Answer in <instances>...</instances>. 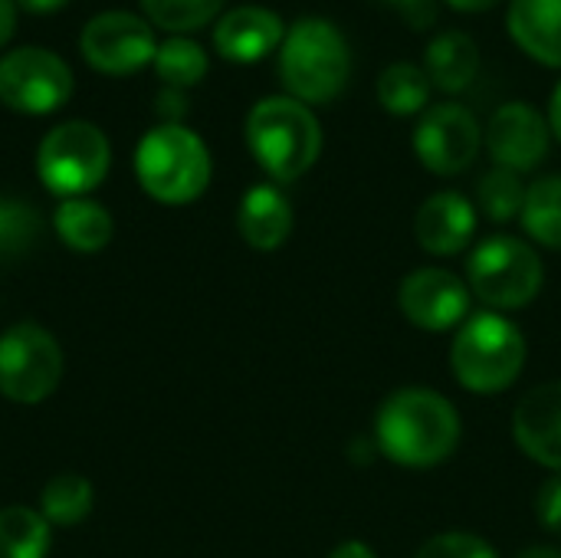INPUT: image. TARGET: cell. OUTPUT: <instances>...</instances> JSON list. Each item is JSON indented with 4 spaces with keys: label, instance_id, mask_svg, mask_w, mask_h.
Here are the masks:
<instances>
[{
    "label": "cell",
    "instance_id": "cell-1",
    "mask_svg": "<svg viewBox=\"0 0 561 558\" xmlns=\"http://www.w3.org/2000/svg\"><path fill=\"white\" fill-rule=\"evenodd\" d=\"M463 421L450 398L408 385L391 391L375 414V451L408 470H431L460 447Z\"/></svg>",
    "mask_w": 561,
    "mask_h": 558
},
{
    "label": "cell",
    "instance_id": "cell-2",
    "mask_svg": "<svg viewBox=\"0 0 561 558\" xmlns=\"http://www.w3.org/2000/svg\"><path fill=\"white\" fill-rule=\"evenodd\" d=\"M279 79L302 105L335 102L352 79V49L329 16H299L279 46Z\"/></svg>",
    "mask_w": 561,
    "mask_h": 558
},
{
    "label": "cell",
    "instance_id": "cell-3",
    "mask_svg": "<svg viewBox=\"0 0 561 558\" xmlns=\"http://www.w3.org/2000/svg\"><path fill=\"white\" fill-rule=\"evenodd\" d=\"M253 161L273 178V184H293L309 174L322 155V125L316 112L293 95L260 99L243 125Z\"/></svg>",
    "mask_w": 561,
    "mask_h": 558
},
{
    "label": "cell",
    "instance_id": "cell-4",
    "mask_svg": "<svg viewBox=\"0 0 561 558\" xmlns=\"http://www.w3.org/2000/svg\"><path fill=\"white\" fill-rule=\"evenodd\" d=\"M529 358L523 329L503 316L480 309L473 312L450 342L454 382L470 395H503L510 391Z\"/></svg>",
    "mask_w": 561,
    "mask_h": 558
},
{
    "label": "cell",
    "instance_id": "cell-5",
    "mask_svg": "<svg viewBox=\"0 0 561 558\" xmlns=\"http://www.w3.org/2000/svg\"><path fill=\"white\" fill-rule=\"evenodd\" d=\"M135 174L148 197L168 207L197 201L214 174L210 151L187 125H154L135 151Z\"/></svg>",
    "mask_w": 561,
    "mask_h": 558
},
{
    "label": "cell",
    "instance_id": "cell-6",
    "mask_svg": "<svg viewBox=\"0 0 561 558\" xmlns=\"http://www.w3.org/2000/svg\"><path fill=\"white\" fill-rule=\"evenodd\" d=\"M467 286L490 312H516L539 299L546 266L529 240L493 234L483 237L467 260Z\"/></svg>",
    "mask_w": 561,
    "mask_h": 558
},
{
    "label": "cell",
    "instance_id": "cell-7",
    "mask_svg": "<svg viewBox=\"0 0 561 558\" xmlns=\"http://www.w3.org/2000/svg\"><path fill=\"white\" fill-rule=\"evenodd\" d=\"M112 168V145L92 122H62L49 128L36 151V174L56 197H85Z\"/></svg>",
    "mask_w": 561,
    "mask_h": 558
},
{
    "label": "cell",
    "instance_id": "cell-8",
    "mask_svg": "<svg viewBox=\"0 0 561 558\" xmlns=\"http://www.w3.org/2000/svg\"><path fill=\"white\" fill-rule=\"evenodd\" d=\"M62 378V349L56 335L30 319L0 335V395L13 405H43Z\"/></svg>",
    "mask_w": 561,
    "mask_h": 558
},
{
    "label": "cell",
    "instance_id": "cell-9",
    "mask_svg": "<svg viewBox=\"0 0 561 558\" xmlns=\"http://www.w3.org/2000/svg\"><path fill=\"white\" fill-rule=\"evenodd\" d=\"M72 95V69L49 49L20 46L0 59V102L23 115H49Z\"/></svg>",
    "mask_w": 561,
    "mask_h": 558
},
{
    "label": "cell",
    "instance_id": "cell-10",
    "mask_svg": "<svg viewBox=\"0 0 561 558\" xmlns=\"http://www.w3.org/2000/svg\"><path fill=\"white\" fill-rule=\"evenodd\" d=\"M411 141H414L417 161L431 174L457 178L477 161V155L483 148V125L467 105L437 102L417 118Z\"/></svg>",
    "mask_w": 561,
    "mask_h": 558
},
{
    "label": "cell",
    "instance_id": "cell-11",
    "mask_svg": "<svg viewBox=\"0 0 561 558\" xmlns=\"http://www.w3.org/2000/svg\"><path fill=\"white\" fill-rule=\"evenodd\" d=\"M82 56L102 76H131L154 62L158 39L148 20L128 10H105L82 26Z\"/></svg>",
    "mask_w": 561,
    "mask_h": 558
},
{
    "label": "cell",
    "instance_id": "cell-12",
    "mask_svg": "<svg viewBox=\"0 0 561 558\" xmlns=\"http://www.w3.org/2000/svg\"><path fill=\"white\" fill-rule=\"evenodd\" d=\"M470 303L467 280L444 266H417L398 286V309L421 332H457L470 319Z\"/></svg>",
    "mask_w": 561,
    "mask_h": 558
},
{
    "label": "cell",
    "instance_id": "cell-13",
    "mask_svg": "<svg viewBox=\"0 0 561 558\" xmlns=\"http://www.w3.org/2000/svg\"><path fill=\"white\" fill-rule=\"evenodd\" d=\"M483 145L496 168L526 174L536 171L552 148L549 118L529 102H506L500 105L483 132Z\"/></svg>",
    "mask_w": 561,
    "mask_h": 558
},
{
    "label": "cell",
    "instance_id": "cell-14",
    "mask_svg": "<svg viewBox=\"0 0 561 558\" xmlns=\"http://www.w3.org/2000/svg\"><path fill=\"white\" fill-rule=\"evenodd\" d=\"M516 447L549 474H561V382H546L519 398L513 411Z\"/></svg>",
    "mask_w": 561,
    "mask_h": 558
},
{
    "label": "cell",
    "instance_id": "cell-15",
    "mask_svg": "<svg viewBox=\"0 0 561 558\" xmlns=\"http://www.w3.org/2000/svg\"><path fill=\"white\" fill-rule=\"evenodd\" d=\"M480 210L460 191H437L424 197L414 214V237L417 247L431 257H457L477 237Z\"/></svg>",
    "mask_w": 561,
    "mask_h": 558
},
{
    "label": "cell",
    "instance_id": "cell-16",
    "mask_svg": "<svg viewBox=\"0 0 561 558\" xmlns=\"http://www.w3.org/2000/svg\"><path fill=\"white\" fill-rule=\"evenodd\" d=\"M286 36V23L279 20L276 10L270 7H233L227 10L217 26H214V49L227 59V62H260L270 53H279Z\"/></svg>",
    "mask_w": 561,
    "mask_h": 558
},
{
    "label": "cell",
    "instance_id": "cell-17",
    "mask_svg": "<svg viewBox=\"0 0 561 558\" xmlns=\"http://www.w3.org/2000/svg\"><path fill=\"white\" fill-rule=\"evenodd\" d=\"M293 204L289 197L279 191V184H253L237 207V230L243 237L247 247L260 250V253H273L279 250L289 237H293Z\"/></svg>",
    "mask_w": 561,
    "mask_h": 558
},
{
    "label": "cell",
    "instance_id": "cell-18",
    "mask_svg": "<svg viewBox=\"0 0 561 558\" xmlns=\"http://www.w3.org/2000/svg\"><path fill=\"white\" fill-rule=\"evenodd\" d=\"M506 30L529 59L561 69V0H510Z\"/></svg>",
    "mask_w": 561,
    "mask_h": 558
},
{
    "label": "cell",
    "instance_id": "cell-19",
    "mask_svg": "<svg viewBox=\"0 0 561 558\" xmlns=\"http://www.w3.org/2000/svg\"><path fill=\"white\" fill-rule=\"evenodd\" d=\"M421 66L434 89H440L447 95H460L480 76L483 53L467 30H444L427 43Z\"/></svg>",
    "mask_w": 561,
    "mask_h": 558
},
{
    "label": "cell",
    "instance_id": "cell-20",
    "mask_svg": "<svg viewBox=\"0 0 561 558\" xmlns=\"http://www.w3.org/2000/svg\"><path fill=\"white\" fill-rule=\"evenodd\" d=\"M53 230L56 237L76 250V253H99L112 243V234H115V224H112V214L89 201V197H69L56 207L53 214Z\"/></svg>",
    "mask_w": 561,
    "mask_h": 558
},
{
    "label": "cell",
    "instance_id": "cell-21",
    "mask_svg": "<svg viewBox=\"0 0 561 558\" xmlns=\"http://www.w3.org/2000/svg\"><path fill=\"white\" fill-rule=\"evenodd\" d=\"M431 79L421 62L411 59H394L381 69L375 82V95L381 109L394 118H421L431 109Z\"/></svg>",
    "mask_w": 561,
    "mask_h": 558
},
{
    "label": "cell",
    "instance_id": "cell-22",
    "mask_svg": "<svg viewBox=\"0 0 561 558\" xmlns=\"http://www.w3.org/2000/svg\"><path fill=\"white\" fill-rule=\"evenodd\" d=\"M519 220L539 247L561 253V174H546L526 187Z\"/></svg>",
    "mask_w": 561,
    "mask_h": 558
},
{
    "label": "cell",
    "instance_id": "cell-23",
    "mask_svg": "<svg viewBox=\"0 0 561 558\" xmlns=\"http://www.w3.org/2000/svg\"><path fill=\"white\" fill-rule=\"evenodd\" d=\"M95 506V490L82 474H56L39 493V513L49 526H79Z\"/></svg>",
    "mask_w": 561,
    "mask_h": 558
},
{
    "label": "cell",
    "instance_id": "cell-24",
    "mask_svg": "<svg viewBox=\"0 0 561 558\" xmlns=\"http://www.w3.org/2000/svg\"><path fill=\"white\" fill-rule=\"evenodd\" d=\"M49 523L39 510L3 506L0 510V558H46Z\"/></svg>",
    "mask_w": 561,
    "mask_h": 558
},
{
    "label": "cell",
    "instance_id": "cell-25",
    "mask_svg": "<svg viewBox=\"0 0 561 558\" xmlns=\"http://www.w3.org/2000/svg\"><path fill=\"white\" fill-rule=\"evenodd\" d=\"M154 72L158 79L168 86V89H191L197 86L207 69H210V59L204 53L201 43L187 39V36H171L164 43H158V53H154Z\"/></svg>",
    "mask_w": 561,
    "mask_h": 558
},
{
    "label": "cell",
    "instance_id": "cell-26",
    "mask_svg": "<svg viewBox=\"0 0 561 558\" xmlns=\"http://www.w3.org/2000/svg\"><path fill=\"white\" fill-rule=\"evenodd\" d=\"M526 187L523 174L506 171V168H490L480 181H477V210L483 217H490L493 224H510L523 214L526 204Z\"/></svg>",
    "mask_w": 561,
    "mask_h": 558
},
{
    "label": "cell",
    "instance_id": "cell-27",
    "mask_svg": "<svg viewBox=\"0 0 561 558\" xmlns=\"http://www.w3.org/2000/svg\"><path fill=\"white\" fill-rule=\"evenodd\" d=\"M43 230V217L33 204L16 197H0V260L23 257Z\"/></svg>",
    "mask_w": 561,
    "mask_h": 558
},
{
    "label": "cell",
    "instance_id": "cell-28",
    "mask_svg": "<svg viewBox=\"0 0 561 558\" xmlns=\"http://www.w3.org/2000/svg\"><path fill=\"white\" fill-rule=\"evenodd\" d=\"M227 0H141L145 16L168 33H191L220 16Z\"/></svg>",
    "mask_w": 561,
    "mask_h": 558
},
{
    "label": "cell",
    "instance_id": "cell-29",
    "mask_svg": "<svg viewBox=\"0 0 561 558\" xmlns=\"http://www.w3.org/2000/svg\"><path fill=\"white\" fill-rule=\"evenodd\" d=\"M414 558H500L496 549L477 536V533H467V529H447V533H437L431 536Z\"/></svg>",
    "mask_w": 561,
    "mask_h": 558
},
{
    "label": "cell",
    "instance_id": "cell-30",
    "mask_svg": "<svg viewBox=\"0 0 561 558\" xmlns=\"http://www.w3.org/2000/svg\"><path fill=\"white\" fill-rule=\"evenodd\" d=\"M533 513L539 520V526L552 536H561V474L546 477L539 487H536V497H533Z\"/></svg>",
    "mask_w": 561,
    "mask_h": 558
},
{
    "label": "cell",
    "instance_id": "cell-31",
    "mask_svg": "<svg viewBox=\"0 0 561 558\" xmlns=\"http://www.w3.org/2000/svg\"><path fill=\"white\" fill-rule=\"evenodd\" d=\"M381 3L391 7L414 30H427L437 23V0H381Z\"/></svg>",
    "mask_w": 561,
    "mask_h": 558
},
{
    "label": "cell",
    "instance_id": "cell-32",
    "mask_svg": "<svg viewBox=\"0 0 561 558\" xmlns=\"http://www.w3.org/2000/svg\"><path fill=\"white\" fill-rule=\"evenodd\" d=\"M154 112L161 115V125H181V118L187 115V95L181 89H161L154 99Z\"/></svg>",
    "mask_w": 561,
    "mask_h": 558
},
{
    "label": "cell",
    "instance_id": "cell-33",
    "mask_svg": "<svg viewBox=\"0 0 561 558\" xmlns=\"http://www.w3.org/2000/svg\"><path fill=\"white\" fill-rule=\"evenodd\" d=\"M329 558H378L375 556V549L368 546V543H362V539H348V543H342V546H335Z\"/></svg>",
    "mask_w": 561,
    "mask_h": 558
},
{
    "label": "cell",
    "instance_id": "cell-34",
    "mask_svg": "<svg viewBox=\"0 0 561 558\" xmlns=\"http://www.w3.org/2000/svg\"><path fill=\"white\" fill-rule=\"evenodd\" d=\"M16 30V0H0V46L13 36Z\"/></svg>",
    "mask_w": 561,
    "mask_h": 558
},
{
    "label": "cell",
    "instance_id": "cell-35",
    "mask_svg": "<svg viewBox=\"0 0 561 558\" xmlns=\"http://www.w3.org/2000/svg\"><path fill=\"white\" fill-rule=\"evenodd\" d=\"M549 128H552V138H559L561 141V79L556 82V89H552V99H549Z\"/></svg>",
    "mask_w": 561,
    "mask_h": 558
},
{
    "label": "cell",
    "instance_id": "cell-36",
    "mask_svg": "<svg viewBox=\"0 0 561 558\" xmlns=\"http://www.w3.org/2000/svg\"><path fill=\"white\" fill-rule=\"evenodd\" d=\"M440 3H447L457 13H483V10H493L500 0H440Z\"/></svg>",
    "mask_w": 561,
    "mask_h": 558
},
{
    "label": "cell",
    "instance_id": "cell-37",
    "mask_svg": "<svg viewBox=\"0 0 561 558\" xmlns=\"http://www.w3.org/2000/svg\"><path fill=\"white\" fill-rule=\"evenodd\" d=\"M69 0H16V7L30 10V13H53V10H62Z\"/></svg>",
    "mask_w": 561,
    "mask_h": 558
},
{
    "label": "cell",
    "instance_id": "cell-38",
    "mask_svg": "<svg viewBox=\"0 0 561 558\" xmlns=\"http://www.w3.org/2000/svg\"><path fill=\"white\" fill-rule=\"evenodd\" d=\"M516 558H561V549H556V546H529Z\"/></svg>",
    "mask_w": 561,
    "mask_h": 558
}]
</instances>
